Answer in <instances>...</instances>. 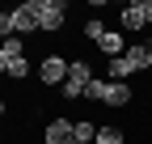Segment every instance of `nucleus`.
<instances>
[{"mask_svg": "<svg viewBox=\"0 0 152 144\" xmlns=\"http://www.w3.org/2000/svg\"><path fill=\"white\" fill-rule=\"evenodd\" d=\"M13 30H17V38H21V34H34V30H38V13H34V0H26L21 9H13Z\"/></svg>", "mask_w": 152, "mask_h": 144, "instance_id": "obj_5", "label": "nucleus"}, {"mask_svg": "<svg viewBox=\"0 0 152 144\" xmlns=\"http://www.w3.org/2000/svg\"><path fill=\"white\" fill-rule=\"evenodd\" d=\"M106 89H110V81H89L85 85V98L89 102H106Z\"/></svg>", "mask_w": 152, "mask_h": 144, "instance_id": "obj_11", "label": "nucleus"}, {"mask_svg": "<svg viewBox=\"0 0 152 144\" xmlns=\"http://www.w3.org/2000/svg\"><path fill=\"white\" fill-rule=\"evenodd\" d=\"M127 76H135V72H152V43H135V47H127Z\"/></svg>", "mask_w": 152, "mask_h": 144, "instance_id": "obj_3", "label": "nucleus"}, {"mask_svg": "<svg viewBox=\"0 0 152 144\" xmlns=\"http://www.w3.org/2000/svg\"><path fill=\"white\" fill-rule=\"evenodd\" d=\"M13 34L17 30H13V9H9V13H0V38H13Z\"/></svg>", "mask_w": 152, "mask_h": 144, "instance_id": "obj_16", "label": "nucleus"}, {"mask_svg": "<svg viewBox=\"0 0 152 144\" xmlns=\"http://www.w3.org/2000/svg\"><path fill=\"white\" fill-rule=\"evenodd\" d=\"M85 38H89V43H102V38H106V26L97 21V17H89V21H85Z\"/></svg>", "mask_w": 152, "mask_h": 144, "instance_id": "obj_13", "label": "nucleus"}, {"mask_svg": "<svg viewBox=\"0 0 152 144\" xmlns=\"http://www.w3.org/2000/svg\"><path fill=\"white\" fill-rule=\"evenodd\" d=\"M144 17H148V26H152V0H144Z\"/></svg>", "mask_w": 152, "mask_h": 144, "instance_id": "obj_17", "label": "nucleus"}, {"mask_svg": "<svg viewBox=\"0 0 152 144\" xmlns=\"http://www.w3.org/2000/svg\"><path fill=\"white\" fill-rule=\"evenodd\" d=\"M131 102V89L123 85V81H110V89H106V106H127Z\"/></svg>", "mask_w": 152, "mask_h": 144, "instance_id": "obj_9", "label": "nucleus"}, {"mask_svg": "<svg viewBox=\"0 0 152 144\" xmlns=\"http://www.w3.org/2000/svg\"><path fill=\"white\" fill-rule=\"evenodd\" d=\"M34 13H38V30H59L68 17V4L64 0H34Z\"/></svg>", "mask_w": 152, "mask_h": 144, "instance_id": "obj_2", "label": "nucleus"}, {"mask_svg": "<svg viewBox=\"0 0 152 144\" xmlns=\"http://www.w3.org/2000/svg\"><path fill=\"white\" fill-rule=\"evenodd\" d=\"M93 81V68L85 64V60H72L68 64V81H64V89L59 93L68 98V102H76V98H85V85Z\"/></svg>", "mask_w": 152, "mask_h": 144, "instance_id": "obj_1", "label": "nucleus"}, {"mask_svg": "<svg viewBox=\"0 0 152 144\" xmlns=\"http://www.w3.org/2000/svg\"><path fill=\"white\" fill-rule=\"evenodd\" d=\"M0 115H4V98H0Z\"/></svg>", "mask_w": 152, "mask_h": 144, "instance_id": "obj_19", "label": "nucleus"}, {"mask_svg": "<svg viewBox=\"0 0 152 144\" xmlns=\"http://www.w3.org/2000/svg\"><path fill=\"white\" fill-rule=\"evenodd\" d=\"M0 72H9V55H4V51H0Z\"/></svg>", "mask_w": 152, "mask_h": 144, "instance_id": "obj_18", "label": "nucleus"}, {"mask_svg": "<svg viewBox=\"0 0 152 144\" xmlns=\"http://www.w3.org/2000/svg\"><path fill=\"white\" fill-rule=\"evenodd\" d=\"M38 81H42V85H59V89H64V81H68V60L47 55L42 64H38Z\"/></svg>", "mask_w": 152, "mask_h": 144, "instance_id": "obj_4", "label": "nucleus"}, {"mask_svg": "<svg viewBox=\"0 0 152 144\" xmlns=\"http://www.w3.org/2000/svg\"><path fill=\"white\" fill-rule=\"evenodd\" d=\"M93 144H123V127H97V140Z\"/></svg>", "mask_w": 152, "mask_h": 144, "instance_id": "obj_12", "label": "nucleus"}, {"mask_svg": "<svg viewBox=\"0 0 152 144\" xmlns=\"http://www.w3.org/2000/svg\"><path fill=\"white\" fill-rule=\"evenodd\" d=\"M118 21H123V30H144V26H148V17H144V0H131V4H123Z\"/></svg>", "mask_w": 152, "mask_h": 144, "instance_id": "obj_6", "label": "nucleus"}, {"mask_svg": "<svg viewBox=\"0 0 152 144\" xmlns=\"http://www.w3.org/2000/svg\"><path fill=\"white\" fill-rule=\"evenodd\" d=\"M68 144H80V140H68Z\"/></svg>", "mask_w": 152, "mask_h": 144, "instance_id": "obj_20", "label": "nucleus"}, {"mask_svg": "<svg viewBox=\"0 0 152 144\" xmlns=\"http://www.w3.org/2000/svg\"><path fill=\"white\" fill-rule=\"evenodd\" d=\"M97 47L106 51L110 60H123V55H127V43H123V34H118V30H106V38H102Z\"/></svg>", "mask_w": 152, "mask_h": 144, "instance_id": "obj_7", "label": "nucleus"}, {"mask_svg": "<svg viewBox=\"0 0 152 144\" xmlns=\"http://www.w3.org/2000/svg\"><path fill=\"white\" fill-rule=\"evenodd\" d=\"M9 76L26 81V76H30V60H26V55H21V60H9Z\"/></svg>", "mask_w": 152, "mask_h": 144, "instance_id": "obj_14", "label": "nucleus"}, {"mask_svg": "<svg viewBox=\"0 0 152 144\" xmlns=\"http://www.w3.org/2000/svg\"><path fill=\"white\" fill-rule=\"evenodd\" d=\"M72 140H80V144L97 140V132H93V123H76V127H72Z\"/></svg>", "mask_w": 152, "mask_h": 144, "instance_id": "obj_15", "label": "nucleus"}, {"mask_svg": "<svg viewBox=\"0 0 152 144\" xmlns=\"http://www.w3.org/2000/svg\"><path fill=\"white\" fill-rule=\"evenodd\" d=\"M0 51H4L9 60H21V55H26V38H17V34H13V38L0 43Z\"/></svg>", "mask_w": 152, "mask_h": 144, "instance_id": "obj_10", "label": "nucleus"}, {"mask_svg": "<svg viewBox=\"0 0 152 144\" xmlns=\"http://www.w3.org/2000/svg\"><path fill=\"white\" fill-rule=\"evenodd\" d=\"M72 127H76V123H68V119H55L51 127H47V144H68V140H72Z\"/></svg>", "mask_w": 152, "mask_h": 144, "instance_id": "obj_8", "label": "nucleus"}]
</instances>
